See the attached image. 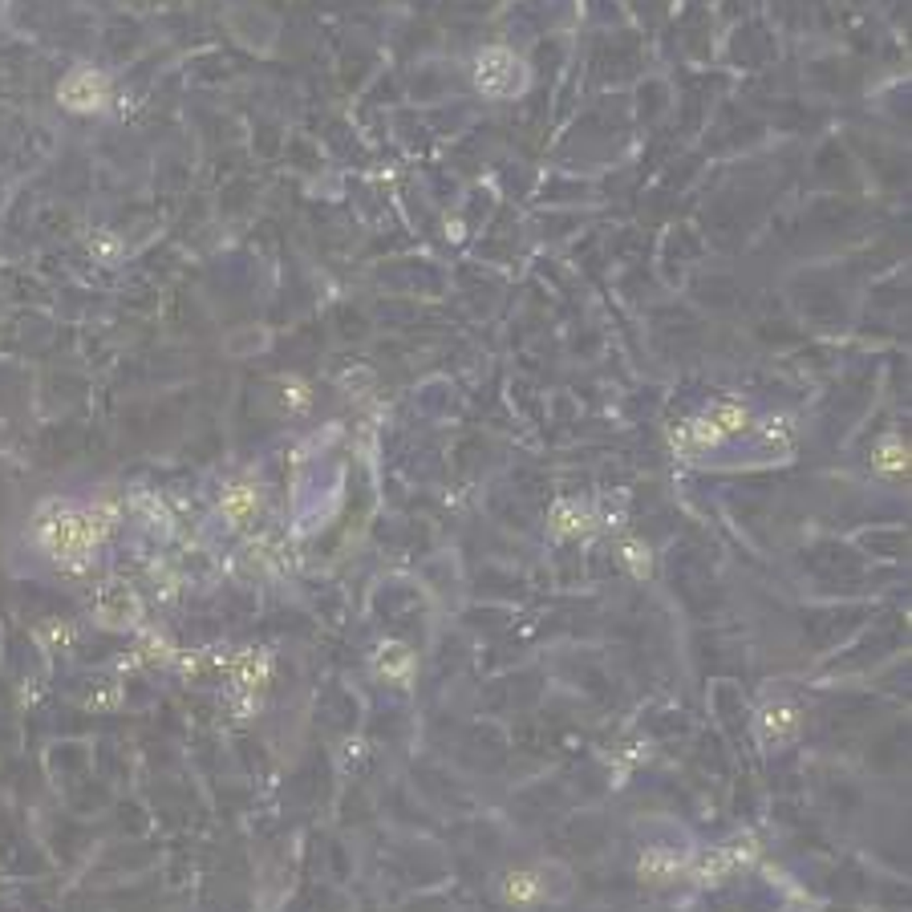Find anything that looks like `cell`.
Returning <instances> with one entry per match:
<instances>
[{
    "label": "cell",
    "instance_id": "obj_1",
    "mask_svg": "<svg viewBox=\"0 0 912 912\" xmlns=\"http://www.w3.org/2000/svg\"><path fill=\"white\" fill-rule=\"evenodd\" d=\"M474 85H479L487 98H516L527 85V69L511 49L491 45V49H482L479 57H474Z\"/></svg>",
    "mask_w": 912,
    "mask_h": 912
},
{
    "label": "cell",
    "instance_id": "obj_2",
    "mask_svg": "<svg viewBox=\"0 0 912 912\" xmlns=\"http://www.w3.org/2000/svg\"><path fill=\"white\" fill-rule=\"evenodd\" d=\"M872 471L884 474V479H904L908 474V447H904L900 434H884L872 450Z\"/></svg>",
    "mask_w": 912,
    "mask_h": 912
},
{
    "label": "cell",
    "instance_id": "obj_3",
    "mask_svg": "<svg viewBox=\"0 0 912 912\" xmlns=\"http://www.w3.org/2000/svg\"><path fill=\"white\" fill-rule=\"evenodd\" d=\"M718 442H726V434L714 426V418H709V414L690 418L682 430H673V447L677 450H709V447H718Z\"/></svg>",
    "mask_w": 912,
    "mask_h": 912
},
{
    "label": "cell",
    "instance_id": "obj_4",
    "mask_svg": "<svg viewBox=\"0 0 912 912\" xmlns=\"http://www.w3.org/2000/svg\"><path fill=\"white\" fill-rule=\"evenodd\" d=\"M588 524H592V516H588V507L584 503H572V499H564V503H556V511H552V532L556 535H580V532H588Z\"/></svg>",
    "mask_w": 912,
    "mask_h": 912
},
{
    "label": "cell",
    "instance_id": "obj_5",
    "mask_svg": "<svg viewBox=\"0 0 912 912\" xmlns=\"http://www.w3.org/2000/svg\"><path fill=\"white\" fill-rule=\"evenodd\" d=\"M503 896L511 904L540 900V880H535V872H511V876H503Z\"/></svg>",
    "mask_w": 912,
    "mask_h": 912
},
{
    "label": "cell",
    "instance_id": "obj_6",
    "mask_svg": "<svg viewBox=\"0 0 912 912\" xmlns=\"http://www.w3.org/2000/svg\"><path fill=\"white\" fill-rule=\"evenodd\" d=\"M714 426H718L722 434H738V430H746L751 426V414H746V405H738V402H722V405H714Z\"/></svg>",
    "mask_w": 912,
    "mask_h": 912
},
{
    "label": "cell",
    "instance_id": "obj_7",
    "mask_svg": "<svg viewBox=\"0 0 912 912\" xmlns=\"http://www.w3.org/2000/svg\"><path fill=\"white\" fill-rule=\"evenodd\" d=\"M308 402H313V389H308V381L288 378V381H284V405H288V414H304V410H308Z\"/></svg>",
    "mask_w": 912,
    "mask_h": 912
},
{
    "label": "cell",
    "instance_id": "obj_8",
    "mask_svg": "<svg viewBox=\"0 0 912 912\" xmlns=\"http://www.w3.org/2000/svg\"><path fill=\"white\" fill-rule=\"evenodd\" d=\"M621 560L629 564V572L633 576H649V548H645L641 540H625V548H621Z\"/></svg>",
    "mask_w": 912,
    "mask_h": 912
}]
</instances>
